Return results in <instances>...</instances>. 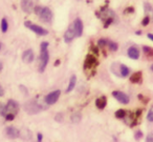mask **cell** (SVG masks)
<instances>
[{"instance_id": "d590c367", "label": "cell", "mask_w": 153, "mask_h": 142, "mask_svg": "<svg viewBox=\"0 0 153 142\" xmlns=\"http://www.w3.org/2000/svg\"><path fill=\"white\" fill-rule=\"evenodd\" d=\"M126 12H129V13H132V12H133V8H129V9L126 10Z\"/></svg>"}, {"instance_id": "3957f363", "label": "cell", "mask_w": 153, "mask_h": 142, "mask_svg": "<svg viewBox=\"0 0 153 142\" xmlns=\"http://www.w3.org/2000/svg\"><path fill=\"white\" fill-rule=\"evenodd\" d=\"M24 26H25L27 29H30V31H33L34 33H36L37 35H39V36H45V35L48 34L47 30H45V29H43L42 26H37V24L33 23V22H30V21H25L24 22Z\"/></svg>"}, {"instance_id": "7402d4cb", "label": "cell", "mask_w": 153, "mask_h": 142, "mask_svg": "<svg viewBox=\"0 0 153 142\" xmlns=\"http://www.w3.org/2000/svg\"><path fill=\"white\" fill-rule=\"evenodd\" d=\"M143 51H144L145 55L148 57H153V49L150 47H143Z\"/></svg>"}, {"instance_id": "ba28073f", "label": "cell", "mask_w": 153, "mask_h": 142, "mask_svg": "<svg viewBox=\"0 0 153 142\" xmlns=\"http://www.w3.org/2000/svg\"><path fill=\"white\" fill-rule=\"evenodd\" d=\"M74 38H76V32H74V24L71 23L69 26H68L65 34H64V41H65L66 43H70Z\"/></svg>"}, {"instance_id": "f546056e", "label": "cell", "mask_w": 153, "mask_h": 142, "mask_svg": "<svg viewBox=\"0 0 153 142\" xmlns=\"http://www.w3.org/2000/svg\"><path fill=\"white\" fill-rule=\"evenodd\" d=\"M4 117L7 121H12V120H14V118H15V115L14 114H7Z\"/></svg>"}, {"instance_id": "e0dca14e", "label": "cell", "mask_w": 153, "mask_h": 142, "mask_svg": "<svg viewBox=\"0 0 153 142\" xmlns=\"http://www.w3.org/2000/svg\"><path fill=\"white\" fill-rule=\"evenodd\" d=\"M129 73H130V70L127 65H125V64H120V76L126 78V77L129 75Z\"/></svg>"}, {"instance_id": "ffe728a7", "label": "cell", "mask_w": 153, "mask_h": 142, "mask_svg": "<svg viewBox=\"0 0 153 142\" xmlns=\"http://www.w3.org/2000/svg\"><path fill=\"white\" fill-rule=\"evenodd\" d=\"M115 117L119 119H124L126 117V115H127V113H126L125 110H123V108H121V110H117V112H115Z\"/></svg>"}, {"instance_id": "f35d334b", "label": "cell", "mask_w": 153, "mask_h": 142, "mask_svg": "<svg viewBox=\"0 0 153 142\" xmlns=\"http://www.w3.org/2000/svg\"><path fill=\"white\" fill-rule=\"evenodd\" d=\"M1 47H2V44H1V42H0V50H1Z\"/></svg>"}, {"instance_id": "74e56055", "label": "cell", "mask_w": 153, "mask_h": 142, "mask_svg": "<svg viewBox=\"0 0 153 142\" xmlns=\"http://www.w3.org/2000/svg\"><path fill=\"white\" fill-rule=\"evenodd\" d=\"M151 71H152V72H153V64H152V65H151Z\"/></svg>"}, {"instance_id": "277c9868", "label": "cell", "mask_w": 153, "mask_h": 142, "mask_svg": "<svg viewBox=\"0 0 153 142\" xmlns=\"http://www.w3.org/2000/svg\"><path fill=\"white\" fill-rule=\"evenodd\" d=\"M60 95H61V91H59V89L51 92V93L47 94V95L45 96V98H44L45 103H46L47 105H53V104H55L56 102L58 101Z\"/></svg>"}, {"instance_id": "e575fe53", "label": "cell", "mask_w": 153, "mask_h": 142, "mask_svg": "<svg viewBox=\"0 0 153 142\" xmlns=\"http://www.w3.org/2000/svg\"><path fill=\"white\" fill-rule=\"evenodd\" d=\"M147 36H148V38L150 39V40H152V41H153V34H148Z\"/></svg>"}, {"instance_id": "836d02e7", "label": "cell", "mask_w": 153, "mask_h": 142, "mask_svg": "<svg viewBox=\"0 0 153 142\" xmlns=\"http://www.w3.org/2000/svg\"><path fill=\"white\" fill-rule=\"evenodd\" d=\"M91 50H92V52H94L96 55H98V53H99V51H98V47H94V45L91 47Z\"/></svg>"}, {"instance_id": "6da1fadb", "label": "cell", "mask_w": 153, "mask_h": 142, "mask_svg": "<svg viewBox=\"0 0 153 142\" xmlns=\"http://www.w3.org/2000/svg\"><path fill=\"white\" fill-rule=\"evenodd\" d=\"M49 61V54H48V42L44 41L40 45V59H39V72L43 73L47 66Z\"/></svg>"}, {"instance_id": "f1b7e54d", "label": "cell", "mask_w": 153, "mask_h": 142, "mask_svg": "<svg viewBox=\"0 0 153 142\" xmlns=\"http://www.w3.org/2000/svg\"><path fill=\"white\" fill-rule=\"evenodd\" d=\"M134 138H135V140H140L143 138V133L142 131H137L135 133V136H134Z\"/></svg>"}, {"instance_id": "4316f807", "label": "cell", "mask_w": 153, "mask_h": 142, "mask_svg": "<svg viewBox=\"0 0 153 142\" xmlns=\"http://www.w3.org/2000/svg\"><path fill=\"white\" fill-rule=\"evenodd\" d=\"M55 120L57 121V122H62V121H63V114H62V113H58L55 117Z\"/></svg>"}, {"instance_id": "2e32d148", "label": "cell", "mask_w": 153, "mask_h": 142, "mask_svg": "<svg viewBox=\"0 0 153 142\" xmlns=\"http://www.w3.org/2000/svg\"><path fill=\"white\" fill-rule=\"evenodd\" d=\"M76 84V75H72L69 79V83H68V86H67V89H66V93H70V92L74 89Z\"/></svg>"}, {"instance_id": "7c38bea8", "label": "cell", "mask_w": 153, "mask_h": 142, "mask_svg": "<svg viewBox=\"0 0 153 142\" xmlns=\"http://www.w3.org/2000/svg\"><path fill=\"white\" fill-rule=\"evenodd\" d=\"M35 59V55H34V52L33 50H26V51L23 52L22 54V60L23 62L25 63H32Z\"/></svg>"}, {"instance_id": "8d00e7d4", "label": "cell", "mask_w": 153, "mask_h": 142, "mask_svg": "<svg viewBox=\"0 0 153 142\" xmlns=\"http://www.w3.org/2000/svg\"><path fill=\"white\" fill-rule=\"evenodd\" d=\"M2 68H3V64H2V62L0 61V72L2 71Z\"/></svg>"}, {"instance_id": "603a6c76", "label": "cell", "mask_w": 153, "mask_h": 142, "mask_svg": "<svg viewBox=\"0 0 153 142\" xmlns=\"http://www.w3.org/2000/svg\"><path fill=\"white\" fill-rule=\"evenodd\" d=\"M70 120H71V122H74V123L80 122V120H81V114H80V113H74V114L71 116V118H70Z\"/></svg>"}, {"instance_id": "9c48e42d", "label": "cell", "mask_w": 153, "mask_h": 142, "mask_svg": "<svg viewBox=\"0 0 153 142\" xmlns=\"http://www.w3.org/2000/svg\"><path fill=\"white\" fill-rule=\"evenodd\" d=\"M74 24V32H76V37H81L82 34H83V22L80 18H76L74 19V21L72 22Z\"/></svg>"}, {"instance_id": "4dcf8cb0", "label": "cell", "mask_w": 153, "mask_h": 142, "mask_svg": "<svg viewBox=\"0 0 153 142\" xmlns=\"http://www.w3.org/2000/svg\"><path fill=\"white\" fill-rule=\"evenodd\" d=\"M146 142H153V134H149L146 137Z\"/></svg>"}, {"instance_id": "5b68a950", "label": "cell", "mask_w": 153, "mask_h": 142, "mask_svg": "<svg viewBox=\"0 0 153 142\" xmlns=\"http://www.w3.org/2000/svg\"><path fill=\"white\" fill-rule=\"evenodd\" d=\"M38 16L40 17V19L42 20L43 22H46V23H49V22L53 20V13H51V9L46 7H42L40 14H39Z\"/></svg>"}, {"instance_id": "8992f818", "label": "cell", "mask_w": 153, "mask_h": 142, "mask_svg": "<svg viewBox=\"0 0 153 142\" xmlns=\"http://www.w3.org/2000/svg\"><path fill=\"white\" fill-rule=\"evenodd\" d=\"M5 107V115L7 114H17L19 110V104L15 101V100H9L7 103L4 105Z\"/></svg>"}, {"instance_id": "d4e9b609", "label": "cell", "mask_w": 153, "mask_h": 142, "mask_svg": "<svg viewBox=\"0 0 153 142\" xmlns=\"http://www.w3.org/2000/svg\"><path fill=\"white\" fill-rule=\"evenodd\" d=\"M107 43H108V40H106V39H100V40L98 41V45L101 47H105L107 45Z\"/></svg>"}, {"instance_id": "83f0119b", "label": "cell", "mask_w": 153, "mask_h": 142, "mask_svg": "<svg viewBox=\"0 0 153 142\" xmlns=\"http://www.w3.org/2000/svg\"><path fill=\"white\" fill-rule=\"evenodd\" d=\"M149 22H150V17H149V16H146V17H145L144 19H143L142 24H143L144 26H148Z\"/></svg>"}, {"instance_id": "4fadbf2b", "label": "cell", "mask_w": 153, "mask_h": 142, "mask_svg": "<svg viewBox=\"0 0 153 142\" xmlns=\"http://www.w3.org/2000/svg\"><path fill=\"white\" fill-rule=\"evenodd\" d=\"M21 9L25 13H32L34 10V3L32 0H22L21 1Z\"/></svg>"}, {"instance_id": "30bf717a", "label": "cell", "mask_w": 153, "mask_h": 142, "mask_svg": "<svg viewBox=\"0 0 153 142\" xmlns=\"http://www.w3.org/2000/svg\"><path fill=\"white\" fill-rule=\"evenodd\" d=\"M5 134L10 139H16V138L20 137V131L14 126H7L5 128Z\"/></svg>"}, {"instance_id": "d6986e66", "label": "cell", "mask_w": 153, "mask_h": 142, "mask_svg": "<svg viewBox=\"0 0 153 142\" xmlns=\"http://www.w3.org/2000/svg\"><path fill=\"white\" fill-rule=\"evenodd\" d=\"M144 10H145V13H146V16H149V15L153 16V8L151 7V5L149 2L144 3ZM149 17H150V16H149Z\"/></svg>"}, {"instance_id": "1f68e13d", "label": "cell", "mask_w": 153, "mask_h": 142, "mask_svg": "<svg viewBox=\"0 0 153 142\" xmlns=\"http://www.w3.org/2000/svg\"><path fill=\"white\" fill-rule=\"evenodd\" d=\"M42 139H43L42 134H41V133L37 134V140H38V142H42Z\"/></svg>"}, {"instance_id": "484cf974", "label": "cell", "mask_w": 153, "mask_h": 142, "mask_svg": "<svg viewBox=\"0 0 153 142\" xmlns=\"http://www.w3.org/2000/svg\"><path fill=\"white\" fill-rule=\"evenodd\" d=\"M147 120L150 121V122H153V110L152 108H151V110L148 112V114H147Z\"/></svg>"}, {"instance_id": "9a60e30c", "label": "cell", "mask_w": 153, "mask_h": 142, "mask_svg": "<svg viewBox=\"0 0 153 142\" xmlns=\"http://www.w3.org/2000/svg\"><path fill=\"white\" fill-rule=\"evenodd\" d=\"M106 104H107V98L105 96H102V97L98 98L96 100V106L99 110H103L106 106Z\"/></svg>"}, {"instance_id": "8fae6325", "label": "cell", "mask_w": 153, "mask_h": 142, "mask_svg": "<svg viewBox=\"0 0 153 142\" xmlns=\"http://www.w3.org/2000/svg\"><path fill=\"white\" fill-rule=\"evenodd\" d=\"M97 65H98V60H97L96 56H94V55L86 56V59H85V68H92Z\"/></svg>"}, {"instance_id": "5bb4252c", "label": "cell", "mask_w": 153, "mask_h": 142, "mask_svg": "<svg viewBox=\"0 0 153 142\" xmlns=\"http://www.w3.org/2000/svg\"><path fill=\"white\" fill-rule=\"evenodd\" d=\"M127 55L133 60H137L140 58V51L136 47H130L127 51Z\"/></svg>"}, {"instance_id": "44dd1931", "label": "cell", "mask_w": 153, "mask_h": 142, "mask_svg": "<svg viewBox=\"0 0 153 142\" xmlns=\"http://www.w3.org/2000/svg\"><path fill=\"white\" fill-rule=\"evenodd\" d=\"M7 29H9L7 20L5 19V18H2V20H1V31H2V33H7Z\"/></svg>"}, {"instance_id": "7a4b0ae2", "label": "cell", "mask_w": 153, "mask_h": 142, "mask_svg": "<svg viewBox=\"0 0 153 142\" xmlns=\"http://www.w3.org/2000/svg\"><path fill=\"white\" fill-rule=\"evenodd\" d=\"M24 110H25V112L28 113V114L34 115V114H37V113L44 110V106L39 104L36 100H32V101L24 104Z\"/></svg>"}, {"instance_id": "d6a6232c", "label": "cell", "mask_w": 153, "mask_h": 142, "mask_svg": "<svg viewBox=\"0 0 153 142\" xmlns=\"http://www.w3.org/2000/svg\"><path fill=\"white\" fill-rule=\"evenodd\" d=\"M3 95H4V89H3V87L0 84V97H2Z\"/></svg>"}, {"instance_id": "ac0fdd59", "label": "cell", "mask_w": 153, "mask_h": 142, "mask_svg": "<svg viewBox=\"0 0 153 142\" xmlns=\"http://www.w3.org/2000/svg\"><path fill=\"white\" fill-rule=\"evenodd\" d=\"M130 81L132 83H140L142 81V72H136L130 77Z\"/></svg>"}, {"instance_id": "cb8c5ba5", "label": "cell", "mask_w": 153, "mask_h": 142, "mask_svg": "<svg viewBox=\"0 0 153 142\" xmlns=\"http://www.w3.org/2000/svg\"><path fill=\"white\" fill-rule=\"evenodd\" d=\"M107 45L109 47V49L111 50L112 52H115V51H117V44L115 42H113V41H108V43H107Z\"/></svg>"}, {"instance_id": "52a82bcc", "label": "cell", "mask_w": 153, "mask_h": 142, "mask_svg": "<svg viewBox=\"0 0 153 142\" xmlns=\"http://www.w3.org/2000/svg\"><path fill=\"white\" fill-rule=\"evenodd\" d=\"M112 96L117 100L119 102H121L122 104H128L130 101V98L128 95H126L125 93L123 92H120V91H114L112 92Z\"/></svg>"}]
</instances>
